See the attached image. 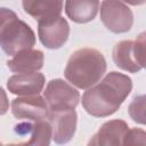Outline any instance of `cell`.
Returning <instances> with one entry per match:
<instances>
[{
    "mask_svg": "<svg viewBox=\"0 0 146 146\" xmlns=\"http://www.w3.org/2000/svg\"><path fill=\"white\" fill-rule=\"evenodd\" d=\"M132 90L131 79L120 72L112 71L97 84L91 86L82 95V106L95 117L114 114Z\"/></svg>",
    "mask_w": 146,
    "mask_h": 146,
    "instance_id": "obj_1",
    "label": "cell"
},
{
    "mask_svg": "<svg viewBox=\"0 0 146 146\" xmlns=\"http://www.w3.org/2000/svg\"><path fill=\"white\" fill-rule=\"evenodd\" d=\"M122 1H124L131 6H140V5H144L146 0H122Z\"/></svg>",
    "mask_w": 146,
    "mask_h": 146,
    "instance_id": "obj_19",
    "label": "cell"
},
{
    "mask_svg": "<svg viewBox=\"0 0 146 146\" xmlns=\"http://www.w3.org/2000/svg\"><path fill=\"white\" fill-rule=\"evenodd\" d=\"M44 55L41 50L29 49L16 54L7 62V66L15 73L35 72L43 67Z\"/></svg>",
    "mask_w": 146,
    "mask_h": 146,
    "instance_id": "obj_13",
    "label": "cell"
},
{
    "mask_svg": "<svg viewBox=\"0 0 146 146\" xmlns=\"http://www.w3.org/2000/svg\"><path fill=\"white\" fill-rule=\"evenodd\" d=\"M100 19L113 33H125L131 30L133 14L121 0H104L100 5Z\"/></svg>",
    "mask_w": 146,
    "mask_h": 146,
    "instance_id": "obj_5",
    "label": "cell"
},
{
    "mask_svg": "<svg viewBox=\"0 0 146 146\" xmlns=\"http://www.w3.org/2000/svg\"><path fill=\"white\" fill-rule=\"evenodd\" d=\"M129 131V125L123 120H111L105 122L99 130L88 141V145H123L124 138Z\"/></svg>",
    "mask_w": 146,
    "mask_h": 146,
    "instance_id": "obj_11",
    "label": "cell"
},
{
    "mask_svg": "<svg viewBox=\"0 0 146 146\" xmlns=\"http://www.w3.org/2000/svg\"><path fill=\"white\" fill-rule=\"evenodd\" d=\"M106 67V59L100 51L95 48H81L68 58L64 75L76 88L88 89L99 82Z\"/></svg>",
    "mask_w": 146,
    "mask_h": 146,
    "instance_id": "obj_2",
    "label": "cell"
},
{
    "mask_svg": "<svg viewBox=\"0 0 146 146\" xmlns=\"http://www.w3.org/2000/svg\"><path fill=\"white\" fill-rule=\"evenodd\" d=\"M24 11L36 21L60 16L63 0H22Z\"/></svg>",
    "mask_w": 146,
    "mask_h": 146,
    "instance_id": "obj_12",
    "label": "cell"
},
{
    "mask_svg": "<svg viewBox=\"0 0 146 146\" xmlns=\"http://www.w3.org/2000/svg\"><path fill=\"white\" fill-rule=\"evenodd\" d=\"M47 120L51 124V138L56 144H66L73 138L78 123V115L75 108L49 111Z\"/></svg>",
    "mask_w": 146,
    "mask_h": 146,
    "instance_id": "obj_8",
    "label": "cell"
},
{
    "mask_svg": "<svg viewBox=\"0 0 146 146\" xmlns=\"http://www.w3.org/2000/svg\"><path fill=\"white\" fill-rule=\"evenodd\" d=\"M15 131L17 133L30 132V140L26 141L27 145H42L48 146L52 137V128L47 119L34 121V123H21L15 125Z\"/></svg>",
    "mask_w": 146,
    "mask_h": 146,
    "instance_id": "obj_15",
    "label": "cell"
},
{
    "mask_svg": "<svg viewBox=\"0 0 146 146\" xmlns=\"http://www.w3.org/2000/svg\"><path fill=\"white\" fill-rule=\"evenodd\" d=\"M145 32L140 33L137 39L122 40L113 49V60L115 65L127 72L137 73L145 65Z\"/></svg>",
    "mask_w": 146,
    "mask_h": 146,
    "instance_id": "obj_4",
    "label": "cell"
},
{
    "mask_svg": "<svg viewBox=\"0 0 146 146\" xmlns=\"http://www.w3.org/2000/svg\"><path fill=\"white\" fill-rule=\"evenodd\" d=\"M46 83V78L42 73L26 72L11 75L7 81L8 90L18 96H32L39 95Z\"/></svg>",
    "mask_w": 146,
    "mask_h": 146,
    "instance_id": "obj_10",
    "label": "cell"
},
{
    "mask_svg": "<svg viewBox=\"0 0 146 146\" xmlns=\"http://www.w3.org/2000/svg\"><path fill=\"white\" fill-rule=\"evenodd\" d=\"M128 112L130 117L135 122L139 124H145V96H136L130 103Z\"/></svg>",
    "mask_w": 146,
    "mask_h": 146,
    "instance_id": "obj_16",
    "label": "cell"
},
{
    "mask_svg": "<svg viewBox=\"0 0 146 146\" xmlns=\"http://www.w3.org/2000/svg\"><path fill=\"white\" fill-rule=\"evenodd\" d=\"M9 110V100L6 91L0 87V115H5Z\"/></svg>",
    "mask_w": 146,
    "mask_h": 146,
    "instance_id": "obj_18",
    "label": "cell"
},
{
    "mask_svg": "<svg viewBox=\"0 0 146 146\" xmlns=\"http://www.w3.org/2000/svg\"><path fill=\"white\" fill-rule=\"evenodd\" d=\"M99 9L98 0H66L65 14L66 16L79 24L91 22Z\"/></svg>",
    "mask_w": 146,
    "mask_h": 146,
    "instance_id": "obj_14",
    "label": "cell"
},
{
    "mask_svg": "<svg viewBox=\"0 0 146 146\" xmlns=\"http://www.w3.org/2000/svg\"><path fill=\"white\" fill-rule=\"evenodd\" d=\"M145 138H146V133L143 129H137V128L129 129L124 138L123 145H145L146 143Z\"/></svg>",
    "mask_w": 146,
    "mask_h": 146,
    "instance_id": "obj_17",
    "label": "cell"
},
{
    "mask_svg": "<svg viewBox=\"0 0 146 146\" xmlns=\"http://www.w3.org/2000/svg\"><path fill=\"white\" fill-rule=\"evenodd\" d=\"M11 113L16 119L39 121L47 119L49 114V107L39 95L17 97L11 102Z\"/></svg>",
    "mask_w": 146,
    "mask_h": 146,
    "instance_id": "obj_9",
    "label": "cell"
},
{
    "mask_svg": "<svg viewBox=\"0 0 146 146\" xmlns=\"http://www.w3.org/2000/svg\"><path fill=\"white\" fill-rule=\"evenodd\" d=\"M35 34L29 24L21 21L15 11L0 8V47L9 56L32 49Z\"/></svg>",
    "mask_w": 146,
    "mask_h": 146,
    "instance_id": "obj_3",
    "label": "cell"
},
{
    "mask_svg": "<svg viewBox=\"0 0 146 146\" xmlns=\"http://www.w3.org/2000/svg\"><path fill=\"white\" fill-rule=\"evenodd\" d=\"M38 34L41 43L46 48L58 49L68 39L70 25L62 16L38 21Z\"/></svg>",
    "mask_w": 146,
    "mask_h": 146,
    "instance_id": "obj_7",
    "label": "cell"
},
{
    "mask_svg": "<svg viewBox=\"0 0 146 146\" xmlns=\"http://www.w3.org/2000/svg\"><path fill=\"white\" fill-rule=\"evenodd\" d=\"M43 98L49 111H62L75 108L80 100V94L64 80L52 79L46 86Z\"/></svg>",
    "mask_w": 146,
    "mask_h": 146,
    "instance_id": "obj_6",
    "label": "cell"
}]
</instances>
